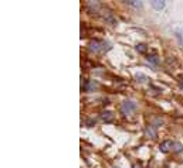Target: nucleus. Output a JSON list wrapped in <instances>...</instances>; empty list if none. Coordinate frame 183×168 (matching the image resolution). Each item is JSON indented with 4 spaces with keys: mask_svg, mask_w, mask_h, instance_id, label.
<instances>
[{
    "mask_svg": "<svg viewBox=\"0 0 183 168\" xmlns=\"http://www.w3.org/2000/svg\"><path fill=\"white\" fill-rule=\"evenodd\" d=\"M135 109H136V103H135V102H132V100H126V102H124V103H122V106H121L122 113H125V114L132 113V112H134Z\"/></svg>",
    "mask_w": 183,
    "mask_h": 168,
    "instance_id": "obj_1",
    "label": "nucleus"
},
{
    "mask_svg": "<svg viewBox=\"0 0 183 168\" xmlns=\"http://www.w3.org/2000/svg\"><path fill=\"white\" fill-rule=\"evenodd\" d=\"M105 43L104 41H99V40H94L90 43V49L94 52H99V51H105Z\"/></svg>",
    "mask_w": 183,
    "mask_h": 168,
    "instance_id": "obj_2",
    "label": "nucleus"
},
{
    "mask_svg": "<svg viewBox=\"0 0 183 168\" xmlns=\"http://www.w3.org/2000/svg\"><path fill=\"white\" fill-rule=\"evenodd\" d=\"M96 88V83H92V82H90V81H84V86H82V89H84L85 92H90V91H92V89H95Z\"/></svg>",
    "mask_w": 183,
    "mask_h": 168,
    "instance_id": "obj_3",
    "label": "nucleus"
},
{
    "mask_svg": "<svg viewBox=\"0 0 183 168\" xmlns=\"http://www.w3.org/2000/svg\"><path fill=\"white\" fill-rule=\"evenodd\" d=\"M102 120L105 123H111L112 120H114V114H112L111 112H104L102 113Z\"/></svg>",
    "mask_w": 183,
    "mask_h": 168,
    "instance_id": "obj_4",
    "label": "nucleus"
},
{
    "mask_svg": "<svg viewBox=\"0 0 183 168\" xmlns=\"http://www.w3.org/2000/svg\"><path fill=\"white\" fill-rule=\"evenodd\" d=\"M171 146H173V143H172V141H165V143H162L161 144V151H162V153H168L169 147H171Z\"/></svg>",
    "mask_w": 183,
    "mask_h": 168,
    "instance_id": "obj_5",
    "label": "nucleus"
},
{
    "mask_svg": "<svg viewBox=\"0 0 183 168\" xmlns=\"http://www.w3.org/2000/svg\"><path fill=\"white\" fill-rule=\"evenodd\" d=\"M152 7L155 10H162L165 7V2H161V0H155V2H152Z\"/></svg>",
    "mask_w": 183,
    "mask_h": 168,
    "instance_id": "obj_6",
    "label": "nucleus"
},
{
    "mask_svg": "<svg viewBox=\"0 0 183 168\" xmlns=\"http://www.w3.org/2000/svg\"><path fill=\"white\" fill-rule=\"evenodd\" d=\"M104 18H105V21H109L111 24H116V18L112 16V13H106V16H104Z\"/></svg>",
    "mask_w": 183,
    "mask_h": 168,
    "instance_id": "obj_7",
    "label": "nucleus"
},
{
    "mask_svg": "<svg viewBox=\"0 0 183 168\" xmlns=\"http://www.w3.org/2000/svg\"><path fill=\"white\" fill-rule=\"evenodd\" d=\"M148 61L151 62V64H153V65H158L159 64V58L156 57V55H149V57H148Z\"/></svg>",
    "mask_w": 183,
    "mask_h": 168,
    "instance_id": "obj_8",
    "label": "nucleus"
},
{
    "mask_svg": "<svg viewBox=\"0 0 183 168\" xmlns=\"http://www.w3.org/2000/svg\"><path fill=\"white\" fill-rule=\"evenodd\" d=\"M126 4H129V6H134V7H141L142 6V3L141 2H136V0H128V2H125Z\"/></svg>",
    "mask_w": 183,
    "mask_h": 168,
    "instance_id": "obj_9",
    "label": "nucleus"
},
{
    "mask_svg": "<svg viewBox=\"0 0 183 168\" xmlns=\"http://www.w3.org/2000/svg\"><path fill=\"white\" fill-rule=\"evenodd\" d=\"M136 49H138L139 52H142V54H145L146 49H148V48H146L145 44H139V45H136Z\"/></svg>",
    "mask_w": 183,
    "mask_h": 168,
    "instance_id": "obj_10",
    "label": "nucleus"
},
{
    "mask_svg": "<svg viewBox=\"0 0 183 168\" xmlns=\"http://www.w3.org/2000/svg\"><path fill=\"white\" fill-rule=\"evenodd\" d=\"M176 37H177V40L183 44V31H176Z\"/></svg>",
    "mask_w": 183,
    "mask_h": 168,
    "instance_id": "obj_11",
    "label": "nucleus"
},
{
    "mask_svg": "<svg viewBox=\"0 0 183 168\" xmlns=\"http://www.w3.org/2000/svg\"><path fill=\"white\" fill-rule=\"evenodd\" d=\"M135 168H141V167H138V165H135Z\"/></svg>",
    "mask_w": 183,
    "mask_h": 168,
    "instance_id": "obj_12",
    "label": "nucleus"
}]
</instances>
